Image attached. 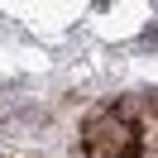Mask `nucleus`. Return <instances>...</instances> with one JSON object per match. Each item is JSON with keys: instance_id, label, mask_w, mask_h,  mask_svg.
<instances>
[{"instance_id": "f03ea898", "label": "nucleus", "mask_w": 158, "mask_h": 158, "mask_svg": "<svg viewBox=\"0 0 158 158\" xmlns=\"http://www.w3.org/2000/svg\"><path fill=\"white\" fill-rule=\"evenodd\" d=\"M110 110H115L125 125L139 129V120H158V91H134V96H120Z\"/></svg>"}, {"instance_id": "7ed1b4c3", "label": "nucleus", "mask_w": 158, "mask_h": 158, "mask_svg": "<svg viewBox=\"0 0 158 158\" xmlns=\"http://www.w3.org/2000/svg\"><path fill=\"white\" fill-rule=\"evenodd\" d=\"M134 158H158V144H153V139H144V144H139V153Z\"/></svg>"}, {"instance_id": "f257e3e1", "label": "nucleus", "mask_w": 158, "mask_h": 158, "mask_svg": "<svg viewBox=\"0 0 158 158\" xmlns=\"http://www.w3.org/2000/svg\"><path fill=\"white\" fill-rule=\"evenodd\" d=\"M81 153L86 158H134L139 153V129L125 125L110 106H101L81 125Z\"/></svg>"}]
</instances>
